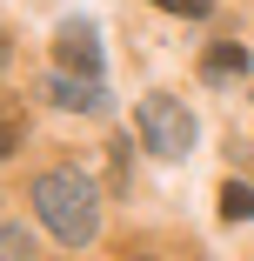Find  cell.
<instances>
[{
  "mask_svg": "<svg viewBox=\"0 0 254 261\" xmlns=\"http://www.w3.org/2000/svg\"><path fill=\"white\" fill-rule=\"evenodd\" d=\"M27 201H34V215L54 228L67 248H87V241L100 234V194H94V181H87L80 168H47V174H34Z\"/></svg>",
  "mask_w": 254,
  "mask_h": 261,
  "instance_id": "6da1fadb",
  "label": "cell"
},
{
  "mask_svg": "<svg viewBox=\"0 0 254 261\" xmlns=\"http://www.w3.org/2000/svg\"><path fill=\"white\" fill-rule=\"evenodd\" d=\"M134 127H140V141L154 147L161 161H181V154L194 147V114H187V100H174V94H147L134 108Z\"/></svg>",
  "mask_w": 254,
  "mask_h": 261,
  "instance_id": "7a4b0ae2",
  "label": "cell"
},
{
  "mask_svg": "<svg viewBox=\"0 0 254 261\" xmlns=\"http://www.w3.org/2000/svg\"><path fill=\"white\" fill-rule=\"evenodd\" d=\"M54 47H61V61H67V67H80V74H100V34H94V20H61Z\"/></svg>",
  "mask_w": 254,
  "mask_h": 261,
  "instance_id": "3957f363",
  "label": "cell"
},
{
  "mask_svg": "<svg viewBox=\"0 0 254 261\" xmlns=\"http://www.w3.org/2000/svg\"><path fill=\"white\" fill-rule=\"evenodd\" d=\"M47 100L67 114H94L100 108V74H54L47 81Z\"/></svg>",
  "mask_w": 254,
  "mask_h": 261,
  "instance_id": "277c9868",
  "label": "cell"
},
{
  "mask_svg": "<svg viewBox=\"0 0 254 261\" xmlns=\"http://www.w3.org/2000/svg\"><path fill=\"white\" fill-rule=\"evenodd\" d=\"M221 221H254V188L221 181Z\"/></svg>",
  "mask_w": 254,
  "mask_h": 261,
  "instance_id": "5b68a950",
  "label": "cell"
},
{
  "mask_svg": "<svg viewBox=\"0 0 254 261\" xmlns=\"http://www.w3.org/2000/svg\"><path fill=\"white\" fill-rule=\"evenodd\" d=\"M0 261H34V241H27V228H0Z\"/></svg>",
  "mask_w": 254,
  "mask_h": 261,
  "instance_id": "8992f818",
  "label": "cell"
},
{
  "mask_svg": "<svg viewBox=\"0 0 254 261\" xmlns=\"http://www.w3.org/2000/svg\"><path fill=\"white\" fill-rule=\"evenodd\" d=\"M208 74L221 81V74H247V54H241V47H214V54H208Z\"/></svg>",
  "mask_w": 254,
  "mask_h": 261,
  "instance_id": "52a82bcc",
  "label": "cell"
},
{
  "mask_svg": "<svg viewBox=\"0 0 254 261\" xmlns=\"http://www.w3.org/2000/svg\"><path fill=\"white\" fill-rule=\"evenodd\" d=\"M154 7H167V14H187V20H201V14H208V0H154Z\"/></svg>",
  "mask_w": 254,
  "mask_h": 261,
  "instance_id": "ba28073f",
  "label": "cell"
},
{
  "mask_svg": "<svg viewBox=\"0 0 254 261\" xmlns=\"http://www.w3.org/2000/svg\"><path fill=\"white\" fill-rule=\"evenodd\" d=\"M14 141H20V127H14V114H0V154H14Z\"/></svg>",
  "mask_w": 254,
  "mask_h": 261,
  "instance_id": "9c48e42d",
  "label": "cell"
},
{
  "mask_svg": "<svg viewBox=\"0 0 254 261\" xmlns=\"http://www.w3.org/2000/svg\"><path fill=\"white\" fill-rule=\"evenodd\" d=\"M0 74H7V40H0Z\"/></svg>",
  "mask_w": 254,
  "mask_h": 261,
  "instance_id": "30bf717a",
  "label": "cell"
}]
</instances>
